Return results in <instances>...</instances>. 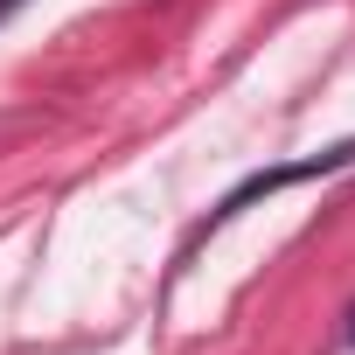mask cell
<instances>
[{"mask_svg":"<svg viewBox=\"0 0 355 355\" xmlns=\"http://www.w3.org/2000/svg\"><path fill=\"white\" fill-rule=\"evenodd\" d=\"M348 341H355V320H348Z\"/></svg>","mask_w":355,"mask_h":355,"instance_id":"1","label":"cell"}]
</instances>
